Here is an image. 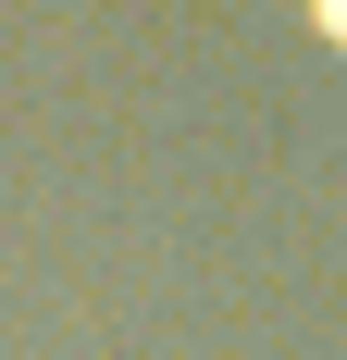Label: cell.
Here are the masks:
<instances>
[{
	"instance_id": "6da1fadb",
	"label": "cell",
	"mask_w": 347,
	"mask_h": 360,
	"mask_svg": "<svg viewBox=\"0 0 347 360\" xmlns=\"http://www.w3.org/2000/svg\"><path fill=\"white\" fill-rule=\"evenodd\" d=\"M322 25H335V37H347V0H322Z\"/></svg>"
}]
</instances>
